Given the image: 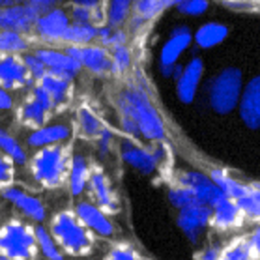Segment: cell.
Here are the masks:
<instances>
[{
    "label": "cell",
    "instance_id": "6da1fadb",
    "mask_svg": "<svg viewBox=\"0 0 260 260\" xmlns=\"http://www.w3.org/2000/svg\"><path fill=\"white\" fill-rule=\"evenodd\" d=\"M120 109H122V114H127L135 120L142 137H146L150 141L163 139L165 135L163 122L155 107L152 105V101L148 100V95L142 90H127L120 98Z\"/></svg>",
    "mask_w": 260,
    "mask_h": 260
},
{
    "label": "cell",
    "instance_id": "7a4b0ae2",
    "mask_svg": "<svg viewBox=\"0 0 260 260\" xmlns=\"http://www.w3.org/2000/svg\"><path fill=\"white\" fill-rule=\"evenodd\" d=\"M243 79L238 68H226L212 81L210 86V105L215 113L229 114L242 101Z\"/></svg>",
    "mask_w": 260,
    "mask_h": 260
},
{
    "label": "cell",
    "instance_id": "3957f363",
    "mask_svg": "<svg viewBox=\"0 0 260 260\" xmlns=\"http://www.w3.org/2000/svg\"><path fill=\"white\" fill-rule=\"evenodd\" d=\"M51 231H53L56 242L62 245V249H66L70 254H86L92 247L88 232L81 226L79 217L71 215L70 212L54 215Z\"/></svg>",
    "mask_w": 260,
    "mask_h": 260
},
{
    "label": "cell",
    "instance_id": "277c9868",
    "mask_svg": "<svg viewBox=\"0 0 260 260\" xmlns=\"http://www.w3.org/2000/svg\"><path fill=\"white\" fill-rule=\"evenodd\" d=\"M36 243V234H32L28 226H24L23 223L12 221L2 231L0 247L4 256L10 260H28L34 253Z\"/></svg>",
    "mask_w": 260,
    "mask_h": 260
},
{
    "label": "cell",
    "instance_id": "5b68a950",
    "mask_svg": "<svg viewBox=\"0 0 260 260\" xmlns=\"http://www.w3.org/2000/svg\"><path fill=\"white\" fill-rule=\"evenodd\" d=\"M66 157L60 146H49L38 152L32 161V174L43 185L54 187L64 174Z\"/></svg>",
    "mask_w": 260,
    "mask_h": 260
},
{
    "label": "cell",
    "instance_id": "8992f818",
    "mask_svg": "<svg viewBox=\"0 0 260 260\" xmlns=\"http://www.w3.org/2000/svg\"><path fill=\"white\" fill-rule=\"evenodd\" d=\"M210 219H213V208L210 204H206L204 201H201V199H197L187 208L180 210L178 225L193 242H197L199 231L210 223Z\"/></svg>",
    "mask_w": 260,
    "mask_h": 260
},
{
    "label": "cell",
    "instance_id": "52a82bcc",
    "mask_svg": "<svg viewBox=\"0 0 260 260\" xmlns=\"http://www.w3.org/2000/svg\"><path fill=\"white\" fill-rule=\"evenodd\" d=\"M180 182H182V187L191 189L201 201H204L212 208L215 206L219 201H223V199L226 197L225 193L213 183L212 178H206L202 172H197V171L185 172V174L180 178Z\"/></svg>",
    "mask_w": 260,
    "mask_h": 260
},
{
    "label": "cell",
    "instance_id": "ba28073f",
    "mask_svg": "<svg viewBox=\"0 0 260 260\" xmlns=\"http://www.w3.org/2000/svg\"><path fill=\"white\" fill-rule=\"evenodd\" d=\"M191 32L187 26H180V28L172 30V36L167 40V43L161 49V68H163V75H172L174 73V64H176L178 56L189 47L191 43Z\"/></svg>",
    "mask_w": 260,
    "mask_h": 260
},
{
    "label": "cell",
    "instance_id": "9c48e42d",
    "mask_svg": "<svg viewBox=\"0 0 260 260\" xmlns=\"http://www.w3.org/2000/svg\"><path fill=\"white\" fill-rule=\"evenodd\" d=\"M240 116L251 129H260V75L245 84L240 101Z\"/></svg>",
    "mask_w": 260,
    "mask_h": 260
},
{
    "label": "cell",
    "instance_id": "30bf717a",
    "mask_svg": "<svg viewBox=\"0 0 260 260\" xmlns=\"http://www.w3.org/2000/svg\"><path fill=\"white\" fill-rule=\"evenodd\" d=\"M42 17L40 13L36 12L34 8L26 4V6H12L8 10H2L0 13V24L4 30L10 32H28L32 28V24L38 23V19Z\"/></svg>",
    "mask_w": 260,
    "mask_h": 260
},
{
    "label": "cell",
    "instance_id": "8fae6325",
    "mask_svg": "<svg viewBox=\"0 0 260 260\" xmlns=\"http://www.w3.org/2000/svg\"><path fill=\"white\" fill-rule=\"evenodd\" d=\"M36 28L47 42H58V40H64L68 30L71 28L70 17L62 10H51L49 13L38 19Z\"/></svg>",
    "mask_w": 260,
    "mask_h": 260
},
{
    "label": "cell",
    "instance_id": "7c38bea8",
    "mask_svg": "<svg viewBox=\"0 0 260 260\" xmlns=\"http://www.w3.org/2000/svg\"><path fill=\"white\" fill-rule=\"evenodd\" d=\"M202 70H204V66H202V60L199 56H193L187 62V66L183 68V75L178 81V98L183 103H191L195 100L197 88H199L202 77Z\"/></svg>",
    "mask_w": 260,
    "mask_h": 260
},
{
    "label": "cell",
    "instance_id": "4fadbf2b",
    "mask_svg": "<svg viewBox=\"0 0 260 260\" xmlns=\"http://www.w3.org/2000/svg\"><path fill=\"white\" fill-rule=\"evenodd\" d=\"M75 215H77L79 221H81L84 226L92 229L95 234H100V236H111V234H113L111 221H109L105 213L101 212L100 208H95L94 204L79 202L77 208H75Z\"/></svg>",
    "mask_w": 260,
    "mask_h": 260
},
{
    "label": "cell",
    "instance_id": "5bb4252c",
    "mask_svg": "<svg viewBox=\"0 0 260 260\" xmlns=\"http://www.w3.org/2000/svg\"><path fill=\"white\" fill-rule=\"evenodd\" d=\"M28 68L24 66V62L17 60L13 54H8L2 58L0 64V81H2V88H19L26 84L28 81Z\"/></svg>",
    "mask_w": 260,
    "mask_h": 260
},
{
    "label": "cell",
    "instance_id": "9a60e30c",
    "mask_svg": "<svg viewBox=\"0 0 260 260\" xmlns=\"http://www.w3.org/2000/svg\"><path fill=\"white\" fill-rule=\"evenodd\" d=\"M36 56L42 60L45 68H49V71H58V73H64L68 77H73L79 70H81V64L75 62L70 54L60 53V51H51V49H40Z\"/></svg>",
    "mask_w": 260,
    "mask_h": 260
},
{
    "label": "cell",
    "instance_id": "2e32d148",
    "mask_svg": "<svg viewBox=\"0 0 260 260\" xmlns=\"http://www.w3.org/2000/svg\"><path fill=\"white\" fill-rule=\"evenodd\" d=\"M4 199L12 201L21 212L26 213L34 221H43L45 219V210H43L42 202L38 201V199H34V197L23 193L17 187H8V189H4Z\"/></svg>",
    "mask_w": 260,
    "mask_h": 260
},
{
    "label": "cell",
    "instance_id": "e0dca14e",
    "mask_svg": "<svg viewBox=\"0 0 260 260\" xmlns=\"http://www.w3.org/2000/svg\"><path fill=\"white\" fill-rule=\"evenodd\" d=\"M122 157L125 159V163H129L131 167H135V169H139L141 172H146V174L154 172L155 165H157V157L154 154L131 144L129 141L122 142Z\"/></svg>",
    "mask_w": 260,
    "mask_h": 260
},
{
    "label": "cell",
    "instance_id": "ac0fdd59",
    "mask_svg": "<svg viewBox=\"0 0 260 260\" xmlns=\"http://www.w3.org/2000/svg\"><path fill=\"white\" fill-rule=\"evenodd\" d=\"M70 137V129L66 125H43L40 129H34L28 135V144L34 148H49L60 141H66Z\"/></svg>",
    "mask_w": 260,
    "mask_h": 260
},
{
    "label": "cell",
    "instance_id": "d6986e66",
    "mask_svg": "<svg viewBox=\"0 0 260 260\" xmlns=\"http://www.w3.org/2000/svg\"><path fill=\"white\" fill-rule=\"evenodd\" d=\"M40 86L51 95V100L56 105L60 101H64L70 92V77L64 73H58V71H47V75L40 81Z\"/></svg>",
    "mask_w": 260,
    "mask_h": 260
},
{
    "label": "cell",
    "instance_id": "ffe728a7",
    "mask_svg": "<svg viewBox=\"0 0 260 260\" xmlns=\"http://www.w3.org/2000/svg\"><path fill=\"white\" fill-rule=\"evenodd\" d=\"M229 36V30H226L225 24H219V23H206L202 24L201 28L197 30L195 34V42L204 49H210L213 45H217L225 40Z\"/></svg>",
    "mask_w": 260,
    "mask_h": 260
},
{
    "label": "cell",
    "instance_id": "44dd1931",
    "mask_svg": "<svg viewBox=\"0 0 260 260\" xmlns=\"http://www.w3.org/2000/svg\"><path fill=\"white\" fill-rule=\"evenodd\" d=\"M212 180L229 199H236V202L242 201L243 197H247L251 193V187H245L243 183L232 180L231 176H226L225 172L221 171H212Z\"/></svg>",
    "mask_w": 260,
    "mask_h": 260
},
{
    "label": "cell",
    "instance_id": "7402d4cb",
    "mask_svg": "<svg viewBox=\"0 0 260 260\" xmlns=\"http://www.w3.org/2000/svg\"><path fill=\"white\" fill-rule=\"evenodd\" d=\"M83 66H86L94 73H103L113 66V62H111V56L107 54L105 49L83 47Z\"/></svg>",
    "mask_w": 260,
    "mask_h": 260
},
{
    "label": "cell",
    "instance_id": "603a6c76",
    "mask_svg": "<svg viewBox=\"0 0 260 260\" xmlns=\"http://www.w3.org/2000/svg\"><path fill=\"white\" fill-rule=\"evenodd\" d=\"M238 213H240V206L234 204L229 197H225L213 206V221L219 226H231L238 221Z\"/></svg>",
    "mask_w": 260,
    "mask_h": 260
},
{
    "label": "cell",
    "instance_id": "cb8c5ba5",
    "mask_svg": "<svg viewBox=\"0 0 260 260\" xmlns=\"http://www.w3.org/2000/svg\"><path fill=\"white\" fill-rule=\"evenodd\" d=\"M88 165L86 161L77 155L73 157V163H71V174H70V183H71V195H81L86 187V182H88Z\"/></svg>",
    "mask_w": 260,
    "mask_h": 260
},
{
    "label": "cell",
    "instance_id": "d4e9b609",
    "mask_svg": "<svg viewBox=\"0 0 260 260\" xmlns=\"http://www.w3.org/2000/svg\"><path fill=\"white\" fill-rule=\"evenodd\" d=\"M100 34V28H95L94 24H71V28L68 30L64 40L71 43V45H86L94 40L95 36Z\"/></svg>",
    "mask_w": 260,
    "mask_h": 260
},
{
    "label": "cell",
    "instance_id": "484cf974",
    "mask_svg": "<svg viewBox=\"0 0 260 260\" xmlns=\"http://www.w3.org/2000/svg\"><path fill=\"white\" fill-rule=\"evenodd\" d=\"M45 109H43L38 101L32 98L28 103H24L23 109H21V118H23L24 124L34 125L36 129L43 127V122H45Z\"/></svg>",
    "mask_w": 260,
    "mask_h": 260
},
{
    "label": "cell",
    "instance_id": "4316f807",
    "mask_svg": "<svg viewBox=\"0 0 260 260\" xmlns=\"http://www.w3.org/2000/svg\"><path fill=\"white\" fill-rule=\"evenodd\" d=\"M129 2L127 0H114L109 4L107 10V26L109 28H116L118 24H122L125 21V17L129 15Z\"/></svg>",
    "mask_w": 260,
    "mask_h": 260
},
{
    "label": "cell",
    "instance_id": "83f0119b",
    "mask_svg": "<svg viewBox=\"0 0 260 260\" xmlns=\"http://www.w3.org/2000/svg\"><path fill=\"white\" fill-rule=\"evenodd\" d=\"M34 234H36V240H38V245L42 249V253L45 254L49 260H64V256H62V253L58 251L54 240L51 238V234H49L45 229L38 226L34 231Z\"/></svg>",
    "mask_w": 260,
    "mask_h": 260
},
{
    "label": "cell",
    "instance_id": "f1b7e54d",
    "mask_svg": "<svg viewBox=\"0 0 260 260\" xmlns=\"http://www.w3.org/2000/svg\"><path fill=\"white\" fill-rule=\"evenodd\" d=\"M90 183H92V189H94L101 206L107 208V210H113V197H111V191H109V185H107L103 174H101V172L92 174Z\"/></svg>",
    "mask_w": 260,
    "mask_h": 260
},
{
    "label": "cell",
    "instance_id": "f546056e",
    "mask_svg": "<svg viewBox=\"0 0 260 260\" xmlns=\"http://www.w3.org/2000/svg\"><path fill=\"white\" fill-rule=\"evenodd\" d=\"M0 144H2V150L6 152L8 157H12V161H15L19 165H23L24 161H26V154L21 148V144L13 137L8 135L6 131H2V135H0Z\"/></svg>",
    "mask_w": 260,
    "mask_h": 260
},
{
    "label": "cell",
    "instance_id": "4dcf8cb0",
    "mask_svg": "<svg viewBox=\"0 0 260 260\" xmlns=\"http://www.w3.org/2000/svg\"><path fill=\"white\" fill-rule=\"evenodd\" d=\"M79 124H81V129H83L84 135L88 137H95V135L101 137V133L105 131L101 122L90 113L88 109H81V113H79Z\"/></svg>",
    "mask_w": 260,
    "mask_h": 260
},
{
    "label": "cell",
    "instance_id": "1f68e13d",
    "mask_svg": "<svg viewBox=\"0 0 260 260\" xmlns=\"http://www.w3.org/2000/svg\"><path fill=\"white\" fill-rule=\"evenodd\" d=\"M0 47L4 53H23L26 51V43L17 32H10V30H4L2 36H0Z\"/></svg>",
    "mask_w": 260,
    "mask_h": 260
},
{
    "label": "cell",
    "instance_id": "d6a6232c",
    "mask_svg": "<svg viewBox=\"0 0 260 260\" xmlns=\"http://www.w3.org/2000/svg\"><path fill=\"white\" fill-rule=\"evenodd\" d=\"M167 6H172V2H159V0H141L137 2V15L146 21V19L154 17L159 12H163Z\"/></svg>",
    "mask_w": 260,
    "mask_h": 260
},
{
    "label": "cell",
    "instance_id": "836d02e7",
    "mask_svg": "<svg viewBox=\"0 0 260 260\" xmlns=\"http://www.w3.org/2000/svg\"><path fill=\"white\" fill-rule=\"evenodd\" d=\"M240 210L245 212L247 215H253V217H260V191L258 189H251L247 197H243L242 201L236 202Z\"/></svg>",
    "mask_w": 260,
    "mask_h": 260
},
{
    "label": "cell",
    "instance_id": "e575fe53",
    "mask_svg": "<svg viewBox=\"0 0 260 260\" xmlns=\"http://www.w3.org/2000/svg\"><path fill=\"white\" fill-rule=\"evenodd\" d=\"M169 199H171V202L174 204V206L183 210V208L189 206L191 202H195L199 197H197L191 189H187V187H180V189H171Z\"/></svg>",
    "mask_w": 260,
    "mask_h": 260
},
{
    "label": "cell",
    "instance_id": "d590c367",
    "mask_svg": "<svg viewBox=\"0 0 260 260\" xmlns=\"http://www.w3.org/2000/svg\"><path fill=\"white\" fill-rule=\"evenodd\" d=\"M111 62H113V70L114 71H125L131 64V54L127 51L125 45L122 47H114L113 54H111Z\"/></svg>",
    "mask_w": 260,
    "mask_h": 260
},
{
    "label": "cell",
    "instance_id": "8d00e7d4",
    "mask_svg": "<svg viewBox=\"0 0 260 260\" xmlns=\"http://www.w3.org/2000/svg\"><path fill=\"white\" fill-rule=\"evenodd\" d=\"M176 8L187 15H201L208 10V2H204V0H180V2H176Z\"/></svg>",
    "mask_w": 260,
    "mask_h": 260
},
{
    "label": "cell",
    "instance_id": "74e56055",
    "mask_svg": "<svg viewBox=\"0 0 260 260\" xmlns=\"http://www.w3.org/2000/svg\"><path fill=\"white\" fill-rule=\"evenodd\" d=\"M219 260H251V249L245 243H236L231 249H226Z\"/></svg>",
    "mask_w": 260,
    "mask_h": 260
},
{
    "label": "cell",
    "instance_id": "f35d334b",
    "mask_svg": "<svg viewBox=\"0 0 260 260\" xmlns=\"http://www.w3.org/2000/svg\"><path fill=\"white\" fill-rule=\"evenodd\" d=\"M23 62H24V66L28 68L30 73H32L34 77L40 79V81H42V79L45 77V75H47V71H49V70L45 68V64H43L42 60L38 58L36 54H28V56H24Z\"/></svg>",
    "mask_w": 260,
    "mask_h": 260
},
{
    "label": "cell",
    "instance_id": "ab89813d",
    "mask_svg": "<svg viewBox=\"0 0 260 260\" xmlns=\"http://www.w3.org/2000/svg\"><path fill=\"white\" fill-rule=\"evenodd\" d=\"M105 260H139L137 254L127 247H114L111 253L107 254Z\"/></svg>",
    "mask_w": 260,
    "mask_h": 260
},
{
    "label": "cell",
    "instance_id": "60d3db41",
    "mask_svg": "<svg viewBox=\"0 0 260 260\" xmlns=\"http://www.w3.org/2000/svg\"><path fill=\"white\" fill-rule=\"evenodd\" d=\"M28 4L34 8L40 15H45V13H49V12H51V8H53V2H51V0H32V2H28Z\"/></svg>",
    "mask_w": 260,
    "mask_h": 260
},
{
    "label": "cell",
    "instance_id": "b9f144b4",
    "mask_svg": "<svg viewBox=\"0 0 260 260\" xmlns=\"http://www.w3.org/2000/svg\"><path fill=\"white\" fill-rule=\"evenodd\" d=\"M103 43H105V45H113V49L122 47V45L125 43V34L124 32H120V30H116V32H113V34L109 36Z\"/></svg>",
    "mask_w": 260,
    "mask_h": 260
},
{
    "label": "cell",
    "instance_id": "7bdbcfd3",
    "mask_svg": "<svg viewBox=\"0 0 260 260\" xmlns=\"http://www.w3.org/2000/svg\"><path fill=\"white\" fill-rule=\"evenodd\" d=\"M0 178H2V183H6L10 178H12V167H10V161H8V155H4L0 159Z\"/></svg>",
    "mask_w": 260,
    "mask_h": 260
},
{
    "label": "cell",
    "instance_id": "ee69618b",
    "mask_svg": "<svg viewBox=\"0 0 260 260\" xmlns=\"http://www.w3.org/2000/svg\"><path fill=\"white\" fill-rule=\"evenodd\" d=\"M249 249H251V254H260V229H256V231L253 232V236H251V240H249Z\"/></svg>",
    "mask_w": 260,
    "mask_h": 260
},
{
    "label": "cell",
    "instance_id": "f6af8a7d",
    "mask_svg": "<svg viewBox=\"0 0 260 260\" xmlns=\"http://www.w3.org/2000/svg\"><path fill=\"white\" fill-rule=\"evenodd\" d=\"M0 107H2L4 111L12 107V98H10V94H8V90H4V88H2V92H0Z\"/></svg>",
    "mask_w": 260,
    "mask_h": 260
},
{
    "label": "cell",
    "instance_id": "bcb514c9",
    "mask_svg": "<svg viewBox=\"0 0 260 260\" xmlns=\"http://www.w3.org/2000/svg\"><path fill=\"white\" fill-rule=\"evenodd\" d=\"M109 141H111V133L105 129L103 133H101V144H100V148H101V152H103V154L109 150Z\"/></svg>",
    "mask_w": 260,
    "mask_h": 260
},
{
    "label": "cell",
    "instance_id": "7dc6e473",
    "mask_svg": "<svg viewBox=\"0 0 260 260\" xmlns=\"http://www.w3.org/2000/svg\"><path fill=\"white\" fill-rule=\"evenodd\" d=\"M202 260H219V251L217 249H210L202 254Z\"/></svg>",
    "mask_w": 260,
    "mask_h": 260
},
{
    "label": "cell",
    "instance_id": "c3c4849f",
    "mask_svg": "<svg viewBox=\"0 0 260 260\" xmlns=\"http://www.w3.org/2000/svg\"><path fill=\"white\" fill-rule=\"evenodd\" d=\"M254 189H258V191H260V183H254Z\"/></svg>",
    "mask_w": 260,
    "mask_h": 260
},
{
    "label": "cell",
    "instance_id": "681fc988",
    "mask_svg": "<svg viewBox=\"0 0 260 260\" xmlns=\"http://www.w3.org/2000/svg\"><path fill=\"white\" fill-rule=\"evenodd\" d=\"M2 260H10V258H6V256H2Z\"/></svg>",
    "mask_w": 260,
    "mask_h": 260
}]
</instances>
